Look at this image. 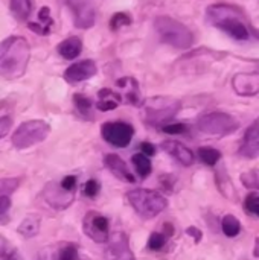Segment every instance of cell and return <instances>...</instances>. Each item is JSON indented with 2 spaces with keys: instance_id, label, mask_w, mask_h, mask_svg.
Segmentation results:
<instances>
[{
  "instance_id": "b9f144b4",
  "label": "cell",
  "mask_w": 259,
  "mask_h": 260,
  "mask_svg": "<svg viewBox=\"0 0 259 260\" xmlns=\"http://www.w3.org/2000/svg\"><path fill=\"white\" fill-rule=\"evenodd\" d=\"M11 209V200L9 197H5V195H0V216L6 215Z\"/></svg>"
},
{
  "instance_id": "52a82bcc",
  "label": "cell",
  "mask_w": 259,
  "mask_h": 260,
  "mask_svg": "<svg viewBox=\"0 0 259 260\" xmlns=\"http://www.w3.org/2000/svg\"><path fill=\"white\" fill-rule=\"evenodd\" d=\"M50 134V125L44 120H26L12 134L11 142L17 149H26L37 143H41Z\"/></svg>"
},
{
  "instance_id": "484cf974",
  "label": "cell",
  "mask_w": 259,
  "mask_h": 260,
  "mask_svg": "<svg viewBox=\"0 0 259 260\" xmlns=\"http://www.w3.org/2000/svg\"><path fill=\"white\" fill-rule=\"evenodd\" d=\"M197 155H198L200 161L205 163L206 166H215V165H218L220 160H221V157H223L218 149L211 148V146H202V148H198Z\"/></svg>"
},
{
  "instance_id": "7a4b0ae2",
  "label": "cell",
  "mask_w": 259,
  "mask_h": 260,
  "mask_svg": "<svg viewBox=\"0 0 259 260\" xmlns=\"http://www.w3.org/2000/svg\"><path fill=\"white\" fill-rule=\"evenodd\" d=\"M209 21L229 34L232 38L244 41L250 38V29L241 20V11L231 5H212L208 8Z\"/></svg>"
},
{
  "instance_id": "f546056e",
  "label": "cell",
  "mask_w": 259,
  "mask_h": 260,
  "mask_svg": "<svg viewBox=\"0 0 259 260\" xmlns=\"http://www.w3.org/2000/svg\"><path fill=\"white\" fill-rule=\"evenodd\" d=\"M240 180H241V184L246 189L259 190V169H250V171L243 172L240 175Z\"/></svg>"
},
{
  "instance_id": "ac0fdd59",
  "label": "cell",
  "mask_w": 259,
  "mask_h": 260,
  "mask_svg": "<svg viewBox=\"0 0 259 260\" xmlns=\"http://www.w3.org/2000/svg\"><path fill=\"white\" fill-rule=\"evenodd\" d=\"M116 85L119 88H124V94L122 99L124 102L134 105V107H140L142 105V96H140V88H139V82L131 78V76H125L118 79Z\"/></svg>"
},
{
  "instance_id": "bcb514c9",
  "label": "cell",
  "mask_w": 259,
  "mask_h": 260,
  "mask_svg": "<svg viewBox=\"0 0 259 260\" xmlns=\"http://www.w3.org/2000/svg\"><path fill=\"white\" fill-rule=\"evenodd\" d=\"M253 256L259 259V238H256V241H255V250H253Z\"/></svg>"
},
{
  "instance_id": "5b68a950",
  "label": "cell",
  "mask_w": 259,
  "mask_h": 260,
  "mask_svg": "<svg viewBox=\"0 0 259 260\" xmlns=\"http://www.w3.org/2000/svg\"><path fill=\"white\" fill-rule=\"evenodd\" d=\"M182 102L174 98H166V96H154L148 99L143 105V113H145V120L148 125L153 126H163L169 120L176 117V114L180 111Z\"/></svg>"
},
{
  "instance_id": "cb8c5ba5",
  "label": "cell",
  "mask_w": 259,
  "mask_h": 260,
  "mask_svg": "<svg viewBox=\"0 0 259 260\" xmlns=\"http://www.w3.org/2000/svg\"><path fill=\"white\" fill-rule=\"evenodd\" d=\"M131 161H133V166H134V169L140 178H147L153 172V165H151V160L148 155H145L142 152L134 154L131 157Z\"/></svg>"
},
{
  "instance_id": "7c38bea8",
  "label": "cell",
  "mask_w": 259,
  "mask_h": 260,
  "mask_svg": "<svg viewBox=\"0 0 259 260\" xmlns=\"http://www.w3.org/2000/svg\"><path fill=\"white\" fill-rule=\"evenodd\" d=\"M43 197H44V201L55 210H64L67 209L73 200H75V192H69L66 190L60 181L58 183H49L44 190H43Z\"/></svg>"
},
{
  "instance_id": "ab89813d",
  "label": "cell",
  "mask_w": 259,
  "mask_h": 260,
  "mask_svg": "<svg viewBox=\"0 0 259 260\" xmlns=\"http://www.w3.org/2000/svg\"><path fill=\"white\" fill-rule=\"evenodd\" d=\"M12 126V120L9 117H0V139L5 137Z\"/></svg>"
},
{
  "instance_id": "d6986e66",
  "label": "cell",
  "mask_w": 259,
  "mask_h": 260,
  "mask_svg": "<svg viewBox=\"0 0 259 260\" xmlns=\"http://www.w3.org/2000/svg\"><path fill=\"white\" fill-rule=\"evenodd\" d=\"M56 52L64 58V59H75L79 56V53L82 52V41L79 37H69L66 40H63L58 46H56Z\"/></svg>"
},
{
  "instance_id": "7dc6e473",
  "label": "cell",
  "mask_w": 259,
  "mask_h": 260,
  "mask_svg": "<svg viewBox=\"0 0 259 260\" xmlns=\"http://www.w3.org/2000/svg\"><path fill=\"white\" fill-rule=\"evenodd\" d=\"M250 32L253 34V37H255V38H258L259 40V29H256V27H252V29H250Z\"/></svg>"
},
{
  "instance_id": "7bdbcfd3",
  "label": "cell",
  "mask_w": 259,
  "mask_h": 260,
  "mask_svg": "<svg viewBox=\"0 0 259 260\" xmlns=\"http://www.w3.org/2000/svg\"><path fill=\"white\" fill-rule=\"evenodd\" d=\"M140 152L148 155V157H153L156 154V146L153 143H148V142H143L140 143Z\"/></svg>"
},
{
  "instance_id": "603a6c76",
  "label": "cell",
  "mask_w": 259,
  "mask_h": 260,
  "mask_svg": "<svg viewBox=\"0 0 259 260\" xmlns=\"http://www.w3.org/2000/svg\"><path fill=\"white\" fill-rule=\"evenodd\" d=\"M18 235H21L24 239H31V238H35L40 232V219L35 218V216H27L24 218L18 229H17Z\"/></svg>"
},
{
  "instance_id": "9a60e30c",
  "label": "cell",
  "mask_w": 259,
  "mask_h": 260,
  "mask_svg": "<svg viewBox=\"0 0 259 260\" xmlns=\"http://www.w3.org/2000/svg\"><path fill=\"white\" fill-rule=\"evenodd\" d=\"M162 149L174 160H177L182 166L189 168L195 163V154L188 146H185L177 140H165L162 143Z\"/></svg>"
},
{
  "instance_id": "3957f363",
  "label": "cell",
  "mask_w": 259,
  "mask_h": 260,
  "mask_svg": "<svg viewBox=\"0 0 259 260\" xmlns=\"http://www.w3.org/2000/svg\"><path fill=\"white\" fill-rule=\"evenodd\" d=\"M154 27L159 34V38L171 47L186 50L194 44V34L189 30V27L172 17H157L154 20Z\"/></svg>"
},
{
  "instance_id": "d4e9b609",
  "label": "cell",
  "mask_w": 259,
  "mask_h": 260,
  "mask_svg": "<svg viewBox=\"0 0 259 260\" xmlns=\"http://www.w3.org/2000/svg\"><path fill=\"white\" fill-rule=\"evenodd\" d=\"M221 230L227 238H237L241 233V222L234 215H224L221 219Z\"/></svg>"
},
{
  "instance_id": "60d3db41",
  "label": "cell",
  "mask_w": 259,
  "mask_h": 260,
  "mask_svg": "<svg viewBox=\"0 0 259 260\" xmlns=\"http://www.w3.org/2000/svg\"><path fill=\"white\" fill-rule=\"evenodd\" d=\"M186 235H188V236H191V238L194 239V242H195V244H198V242L202 241V238H203L202 230H198L197 227H188V229H186Z\"/></svg>"
},
{
  "instance_id": "e575fe53",
  "label": "cell",
  "mask_w": 259,
  "mask_h": 260,
  "mask_svg": "<svg viewBox=\"0 0 259 260\" xmlns=\"http://www.w3.org/2000/svg\"><path fill=\"white\" fill-rule=\"evenodd\" d=\"M160 129L166 134H171V136H179V134H185L188 131V126L185 123H180V122H169L163 126H160Z\"/></svg>"
},
{
  "instance_id": "ee69618b",
  "label": "cell",
  "mask_w": 259,
  "mask_h": 260,
  "mask_svg": "<svg viewBox=\"0 0 259 260\" xmlns=\"http://www.w3.org/2000/svg\"><path fill=\"white\" fill-rule=\"evenodd\" d=\"M160 183H162V186H163L168 192H172V187H174V178H172L171 175H163V177L160 178Z\"/></svg>"
},
{
  "instance_id": "d6a6232c",
  "label": "cell",
  "mask_w": 259,
  "mask_h": 260,
  "mask_svg": "<svg viewBox=\"0 0 259 260\" xmlns=\"http://www.w3.org/2000/svg\"><path fill=\"white\" fill-rule=\"evenodd\" d=\"M18 186H20L18 178H2L0 180V195L9 197L11 193H14L17 190Z\"/></svg>"
},
{
  "instance_id": "8992f818",
  "label": "cell",
  "mask_w": 259,
  "mask_h": 260,
  "mask_svg": "<svg viewBox=\"0 0 259 260\" xmlns=\"http://www.w3.org/2000/svg\"><path fill=\"white\" fill-rule=\"evenodd\" d=\"M240 128L238 119H235L229 113L223 111H212L206 113L198 117L197 129L203 134L214 136V137H224L235 133Z\"/></svg>"
},
{
  "instance_id": "836d02e7",
  "label": "cell",
  "mask_w": 259,
  "mask_h": 260,
  "mask_svg": "<svg viewBox=\"0 0 259 260\" xmlns=\"http://www.w3.org/2000/svg\"><path fill=\"white\" fill-rule=\"evenodd\" d=\"M244 210L250 215L259 216V195L258 193H250L246 201H244Z\"/></svg>"
},
{
  "instance_id": "4dcf8cb0",
  "label": "cell",
  "mask_w": 259,
  "mask_h": 260,
  "mask_svg": "<svg viewBox=\"0 0 259 260\" xmlns=\"http://www.w3.org/2000/svg\"><path fill=\"white\" fill-rule=\"evenodd\" d=\"M166 241H168V236H166L165 233L153 232V233L150 235V238H148L147 247H148V250H151V251H160V250L165 247Z\"/></svg>"
},
{
  "instance_id": "ffe728a7",
  "label": "cell",
  "mask_w": 259,
  "mask_h": 260,
  "mask_svg": "<svg viewBox=\"0 0 259 260\" xmlns=\"http://www.w3.org/2000/svg\"><path fill=\"white\" fill-rule=\"evenodd\" d=\"M98 98H99V99H98L96 108H98L99 111H104V113L116 110V108L119 107V104L124 102L122 96H121L119 93L110 90V88H102V90H99Z\"/></svg>"
},
{
  "instance_id": "d590c367",
  "label": "cell",
  "mask_w": 259,
  "mask_h": 260,
  "mask_svg": "<svg viewBox=\"0 0 259 260\" xmlns=\"http://www.w3.org/2000/svg\"><path fill=\"white\" fill-rule=\"evenodd\" d=\"M99 190H101V184L96 181V180H89L85 184H84V189H82V192H84V195L87 197V198H95L98 193H99Z\"/></svg>"
},
{
  "instance_id": "74e56055",
  "label": "cell",
  "mask_w": 259,
  "mask_h": 260,
  "mask_svg": "<svg viewBox=\"0 0 259 260\" xmlns=\"http://www.w3.org/2000/svg\"><path fill=\"white\" fill-rule=\"evenodd\" d=\"M37 260H60L58 259V245L49 247V248H43V251L40 253Z\"/></svg>"
},
{
  "instance_id": "83f0119b",
  "label": "cell",
  "mask_w": 259,
  "mask_h": 260,
  "mask_svg": "<svg viewBox=\"0 0 259 260\" xmlns=\"http://www.w3.org/2000/svg\"><path fill=\"white\" fill-rule=\"evenodd\" d=\"M0 260H23L17 248L3 236H0Z\"/></svg>"
},
{
  "instance_id": "2e32d148",
  "label": "cell",
  "mask_w": 259,
  "mask_h": 260,
  "mask_svg": "<svg viewBox=\"0 0 259 260\" xmlns=\"http://www.w3.org/2000/svg\"><path fill=\"white\" fill-rule=\"evenodd\" d=\"M232 87L240 96H256L259 93V73H237Z\"/></svg>"
},
{
  "instance_id": "9c48e42d",
  "label": "cell",
  "mask_w": 259,
  "mask_h": 260,
  "mask_svg": "<svg viewBox=\"0 0 259 260\" xmlns=\"http://www.w3.org/2000/svg\"><path fill=\"white\" fill-rule=\"evenodd\" d=\"M101 136L108 145L114 148H127L134 137V128L131 123L122 120L105 122L101 126Z\"/></svg>"
},
{
  "instance_id": "f6af8a7d",
  "label": "cell",
  "mask_w": 259,
  "mask_h": 260,
  "mask_svg": "<svg viewBox=\"0 0 259 260\" xmlns=\"http://www.w3.org/2000/svg\"><path fill=\"white\" fill-rule=\"evenodd\" d=\"M163 229H165V232H163V233H165L168 238L174 235V227H172L171 224H165V225H163Z\"/></svg>"
},
{
  "instance_id": "f35d334b",
  "label": "cell",
  "mask_w": 259,
  "mask_h": 260,
  "mask_svg": "<svg viewBox=\"0 0 259 260\" xmlns=\"http://www.w3.org/2000/svg\"><path fill=\"white\" fill-rule=\"evenodd\" d=\"M76 183H78V178H76L75 175H66V177L60 181V184H61L66 190H69V192H75V190H76Z\"/></svg>"
},
{
  "instance_id": "f1b7e54d",
  "label": "cell",
  "mask_w": 259,
  "mask_h": 260,
  "mask_svg": "<svg viewBox=\"0 0 259 260\" xmlns=\"http://www.w3.org/2000/svg\"><path fill=\"white\" fill-rule=\"evenodd\" d=\"M58 259L60 260H79V253H78V245L64 242L58 244Z\"/></svg>"
},
{
  "instance_id": "c3c4849f",
  "label": "cell",
  "mask_w": 259,
  "mask_h": 260,
  "mask_svg": "<svg viewBox=\"0 0 259 260\" xmlns=\"http://www.w3.org/2000/svg\"><path fill=\"white\" fill-rule=\"evenodd\" d=\"M79 260H90V259H85V257H81V259Z\"/></svg>"
},
{
  "instance_id": "6da1fadb",
  "label": "cell",
  "mask_w": 259,
  "mask_h": 260,
  "mask_svg": "<svg viewBox=\"0 0 259 260\" xmlns=\"http://www.w3.org/2000/svg\"><path fill=\"white\" fill-rule=\"evenodd\" d=\"M31 59V46L26 38L12 35L0 43V76L17 79L24 75Z\"/></svg>"
},
{
  "instance_id": "7402d4cb",
  "label": "cell",
  "mask_w": 259,
  "mask_h": 260,
  "mask_svg": "<svg viewBox=\"0 0 259 260\" xmlns=\"http://www.w3.org/2000/svg\"><path fill=\"white\" fill-rule=\"evenodd\" d=\"M9 8L17 20L24 21L32 14L34 0H9Z\"/></svg>"
},
{
  "instance_id": "e0dca14e",
  "label": "cell",
  "mask_w": 259,
  "mask_h": 260,
  "mask_svg": "<svg viewBox=\"0 0 259 260\" xmlns=\"http://www.w3.org/2000/svg\"><path fill=\"white\" fill-rule=\"evenodd\" d=\"M104 165L118 180L127 181V183H136V177L131 174L127 163L118 154H107L104 157Z\"/></svg>"
},
{
  "instance_id": "4316f807",
  "label": "cell",
  "mask_w": 259,
  "mask_h": 260,
  "mask_svg": "<svg viewBox=\"0 0 259 260\" xmlns=\"http://www.w3.org/2000/svg\"><path fill=\"white\" fill-rule=\"evenodd\" d=\"M73 104H75V108L78 110V113L85 117V119H92V108H93V102L90 98L84 96V94H73Z\"/></svg>"
},
{
  "instance_id": "44dd1931",
  "label": "cell",
  "mask_w": 259,
  "mask_h": 260,
  "mask_svg": "<svg viewBox=\"0 0 259 260\" xmlns=\"http://www.w3.org/2000/svg\"><path fill=\"white\" fill-rule=\"evenodd\" d=\"M215 181H217L218 190H220V193L223 197H226L227 200H231L234 203L238 201V193L235 190V186L232 184V181H231L229 175L226 174L224 168H221V169H218L215 172Z\"/></svg>"
},
{
  "instance_id": "1f68e13d",
  "label": "cell",
  "mask_w": 259,
  "mask_h": 260,
  "mask_svg": "<svg viewBox=\"0 0 259 260\" xmlns=\"http://www.w3.org/2000/svg\"><path fill=\"white\" fill-rule=\"evenodd\" d=\"M133 23V18L127 14V12H116L111 18H110V29L111 30H118L124 26H130Z\"/></svg>"
},
{
  "instance_id": "5bb4252c",
  "label": "cell",
  "mask_w": 259,
  "mask_h": 260,
  "mask_svg": "<svg viewBox=\"0 0 259 260\" xmlns=\"http://www.w3.org/2000/svg\"><path fill=\"white\" fill-rule=\"evenodd\" d=\"M238 152L241 157L249 160L259 157V117L246 129Z\"/></svg>"
},
{
  "instance_id": "8d00e7d4",
  "label": "cell",
  "mask_w": 259,
  "mask_h": 260,
  "mask_svg": "<svg viewBox=\"0 0 259 260\" xmlns=\"http://www.w3.org/2000/svg\"><path fill=\"white\" fill-rule=\"evenodd\" d=\"M38 18H40V21H41V26H44L46 29H49V27L53 24V20H52V17H50V9H49L47 6H44V8L40 9Z\"/></svg>"
},
{
  "instance_id": "4fadbf2b",
  "label": "cell",
  "mask_w": 259,
  "mask_h": 260,
  "mask_svg": "<svg viewBox=\"0 0 259 260\" xmlns=\"http://www.w3.org/2000/svg\"><path fill=\"white\" fill-rule=\"evenodd\" d=\"M98 72V67L95 64V61L92 59H82L78 62H73L72 66H69L64 72V79L69 84H78L82 81H87L90 78H93Z\"/></svg>"
},
{
  "instance_id": "30bf717a",
  "label": "cell",
  "mask_w": 259,
  "mask_h": 260,
  "mask_svg": "<svg viewBox=\"0 0 259 260\" xmlns=\"http://www.w3.org/2000/svg\"><path fill=\"white\" fill-rule=\"evenodd\" d=\"M104 260H136L127 233L116 232L110 236L104 250Z\"/></svg>"
},
{
  "instance_id": "8fae6325",
  "label": "cell",
  "mask_w": 259,
  "mask_h": 260,
  "mask_svg": "<svg viewBox=\"0 0 259 260\" xmlns=\"http://www.w3.org/2000/svg\"><path fill=\"white\" fill-rule=\"evenodd\" d=\"M72 11L73 23L79 29H89L95 24L96 12L89 0H63Z\"/></svg>"
},
{
  "instance_id": "ba28073f",
  "label": "cell",
  "mask_w": 259,
  "mask_h": 260,
  "mask_svg": "<svg viewBox=\"0 0 259 260\" xmlns=\"http://www.w3.org/2000/svg\"><path fill=\"white\" fill-rule=\"evenodd\" d=\"M84 235L96 244H107L110 239V221L105 215L90 210L82 219Z\"/></svg>"
},
{
  "instance_id": "277c9868",
  "label": "cell",
  "mask_w": 259,
  "mask_h": 260,
  "mask_svg": "<svg viewBox=\"0 0 259 260\" xmlns=\"http://www.w3.org/2000/svg\"><path fill=\"white\" fill-rule=\"evenodd\" d=\"M127 200L142 219H153L168 207V200L160 192L145 187L127 192Z\"/></svg>"
}]
</instances>
